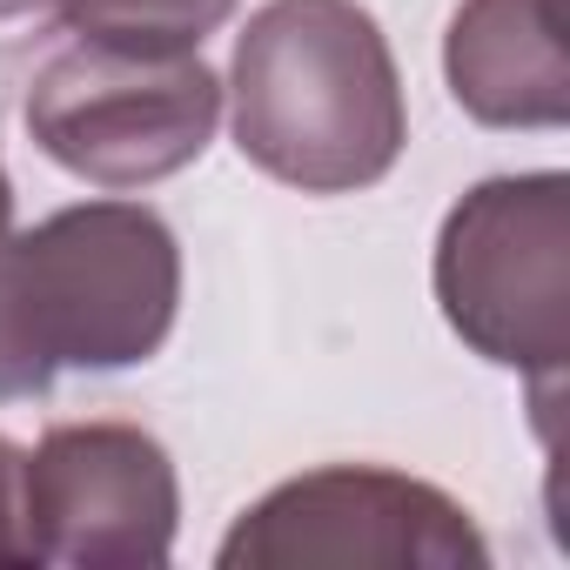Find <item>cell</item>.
<instances>
[{
  "mask_svg": "<svg viewBox=\"0 0 570 570\" xmlns=\"http://www.w3.org/2000/svg\"><path fill=\"white\" fill-rule=\"evenodd\" d=\"M235 148L303 195L383 181L410 141L396 55L356 0H268L228 61Z\"/></svg>",
  "mask_w": 570,
  "mask_h": 570,
  "instance_id": "6da1fadb",
  "label": "cell"
},
{
  "mask_svg": "<svg viewBox=\"0 0 570 570\" xmlns=\"http://www.w3.org/2000/svg\"><path fill=\"white\" fill-rule=\"evenodd\" d=\"M181 309V248L141 202H75L0 242V403L68 370L148 363Z\"/></svg>",
  "mask_w": 570,
  "mask_h": 570,
  "instance_id": "7a4b0ae2",
  "label": "cell"
},
{
  "mask_svg": "<svg viewBox=\"0 0 570 570\" xmlns=\"http://www.w3.org/2000/svg\"><path fill=\"white\" fill-rule=\"evenodd\" d=\"M436 303L483 363L557 390L570 356V181L557 168L476 181L443 215Z\"/></svg>",
  "mask_w": 570,
  "mask_h": 570,
  "instance_id": "3957f363",
  "label": "cell"
},
{
  "mask_svg": "<svg viewBox=\"0 0 570 570\" xmlns=\"http://www.w3.org/2000/svg\"><path fill=\"white\" fill-rule=\"evenodd\" d=\"M28 135L95 188H148L202 161L222 121V81L202 55H128L75 41L28 88Z\"/></svg>",
  "mask_w": 570,
  "mask_h": 570,
  "instance_id": "277c9868",
  "label": "cell"
},
{
  "mask_svg": "<svg viewBox=\"0 0 570 570\" xmlns=\"http://www.w3.org/2000/svg\"><path fill=\"white\" fill-rule=\"evenodd\" d=\"M483 570L490 543L470 510L403 470L330 463L275 483L222 537V570Z\"/></svg>",
  "mask_w": 570,
  "mask_h": 570,
  "instance_id": "5b68a950",
  "label": "cell"
},
{
  "mask_svg": "<svg viewBox=\"0 0 570 570\" xmlns=\"http://www.w3.org/2000/svg\"><path fill=\"white\" fill-rule=\"evenodd\" d=\"M181 483L168 450L135 423H61L21 456L28 563L148 570L168 563Z\"/></svg>",
  "mask_w": 570,
  "mask_h": 570,
  "instance_id": "8992f818",
  "label": "cell"
},
{
  "mask_svg": "<svg viewBox=\"0 0 570 570\" xmlns=\"http://www.w3.org/2000/svg\"><path fill=\"white\" fill-rule=\"evenodd\" d=\"M443 75L456 108L483 128H563V0H463L443 35Z\"/></svg>",
  "mask_w": 570,
  "mask_h": 570,
  "instance_id": "52a82bcc",
  "label": "cell"
},
{
  "mask_svg": "<svg viewBox=\"0 0 570 570\" xmlns=\"http://www.w3.org/2000/svg\"><path fill=\"white\" fill-rule=\"evenodd\" d=\"M81 41L128 48V55H195L235 0H48Z\"/></svg>",
  "mask_w": 570,
  "mask_h": 570,
  "instance_id": "ba28073f",
  "label": "cell"
},
{
  "mask_svg": "<svg viewBox=\"0 0 570 570\" xmlns=\"http://www.w3.org/2000/svg\"><path fill=\"white\" fill-rule=\"evenodd\" d=\"M21 456L0 436V563H28V530H21Z\"/></svg>",
  "mask_w": 570,
  "mask_h": 570,
  "instance_id": "9c48e42d",
  "label": "cell"
},
{
  "mask_svg": "<svg viewBox=\"0 0 570 570\" xmlns=\"http://www.w3.org/2000/svg\"><path fill=\"white\" fill-rule=\"evenodd\" d=\"M14 235V188H8V168H0V242Z\"/></svg>",
  "mask_w": 570,
  "mask_h": 570,
  "instance_id": "30bf717a",
  "label": "cell"
},
{
  "mask_svg": "<svg viewBox=\"0 0 570 570\" xmlns=\"http://www.w3.org/2000/svg\"><path fill=\"white\" fill-rule=\"evenodd\" d=\"M35 8H48V0H0V21H14V14H35Z\"/></svg>",
  "mask_w": 570,
  "mask_h": 570,
  "instance_id": "8fae6325",
  "label": "cell"
}]
</instances>
